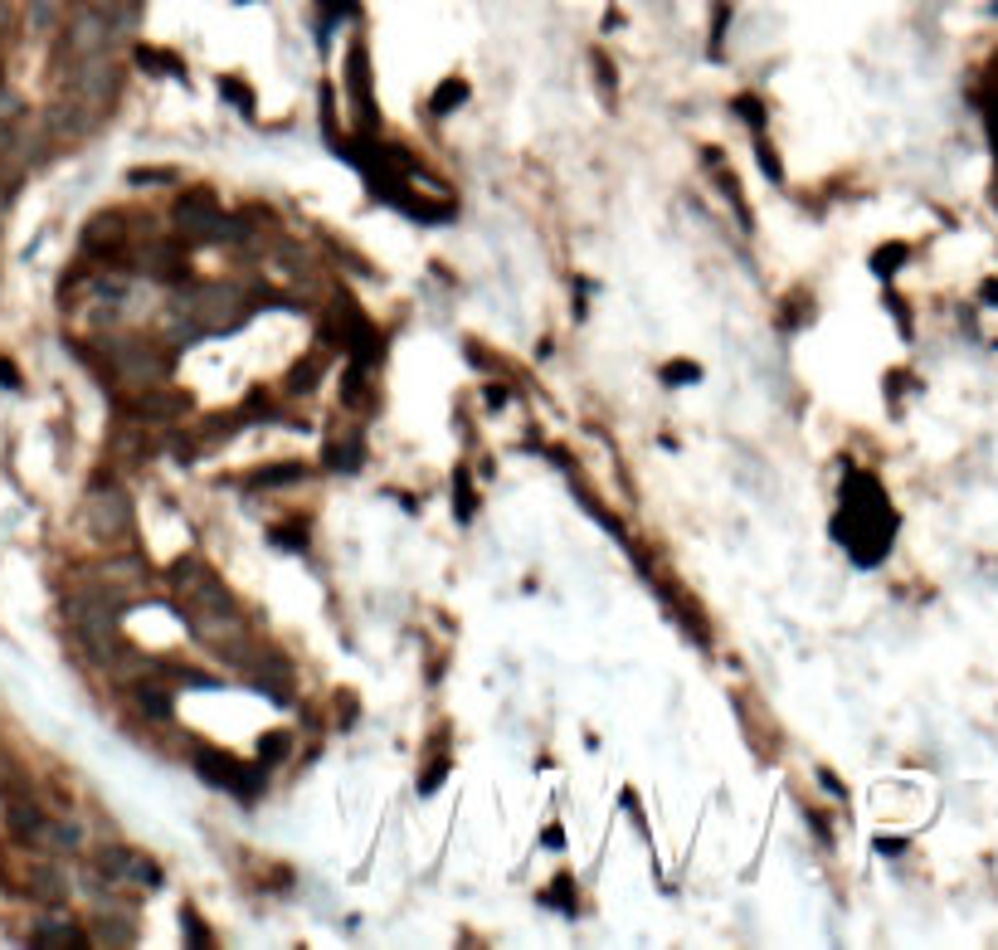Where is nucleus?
<instances>
[{"instance_id": "obj_1", "label": "nucleus", "mask_w": 998, "mask_h": 950, "mask_svg": "<svg viewBox=\"0 0 998 950\" xmlns=\"http://www.w3.org/2000/svg\"><path fill=\"white\" fill-rule=\"evenodd\" d=\"M833 536L848 546V556L857 566H882L896 541V512H891L887 493L872 473L848 468L843 478V507L833 517Z\"/></svg>"}, {"instance_id": "obj_2", "label": "nucleus", "mask_w": 998, "mask_h": 950, "mask_svg": "<svg viewBox=\"0 0 998 950\" xmlns=\"http://www.w3.org/2000/svg\"><path fill=\"white\" fill-rule=\"evenodd\" d=\"M254 298L234 283H200L190 288L176 307V342L190 346L195 337H224V332H239L249 317H254Z\"/></svg>"}, {"instance_id": "obj_3", "label": "nucleus", "mask_w": 998, "mask_h": 950, "mask_svg": "<svg viewBox=\"0 0 998 950\" xmlns=\"http://www.w3.org/2000/svg\"><path fill=\"white\" fill-rule=\"evenodd\" d=\"M103 351V366H108V376H122V380H137V385H147V380H161L171 371V351L161 342H147V337H103L98 342Z\"/></svg>"}, {"instance_id": "obj_4", "label": "nucleus", "mask_w": 998, "mask_h": 950, "mask_svg": "<svg viewBox=\"0 0 998 950\" xmlns=\"http://www.w3.org/2000/svg\"><path fill=\"white\" fill-rule=\"evenodd\" d=\"M195 775L205 780V785H215V790H229L234 799H259V790H263V770L268 765H259V770H249V765H239V760L229 756V751H220V746H195Z\"/></svg>"}, {"instance_id": "obj_5", "label": "nucleus", "mask_w": 998, "mask_h": 950, "mask_svg": "<svg viewBox=\"0 0 998 950\" xmlns=\"http://www.w3.org/2000/svg\"><path fill=\"white\" fill-rule=\"evenodd\" d=\"M341 83H346V98L356 108V132L361 137H375V98H370V54L366 39H351L346 49V69H341Z\"/></svg>"}, {"instance_id": "obj_6", "label": "nucleus", "mask_w": 998, "mask_h": 950, "mask_svg": "<svg viewBox=\"0 0 998 950\" xmlns=\"http://www.w3.org/2000/svg\"><path fill=\"white\" fill-rule=\"evenodd\" d=\"M88 527L93 536H103V541H117V536H132V502L122 488H103V483H93V493H88Z\"/></svg>"}, {"instance_id": "obj_7", "label": "nucleus", "mask_w": 998, "mask_h": 950, "mask_svg": "<svg viewBox=\"0 0 998 950\" xmlns=\"http://www.w3.org/2000/svg\"><path fill=\"white\" fill-rule=\"evenodd\" d=\"M142 268L161 283H185L190 268H185V239H147L142 249Z\"/></svg>"}, {"instance_id": "obj_8", "label": "nucleus", "mask_w": 998, "mask_h": 950, "mask_svg": "<svg viewBox=\"0 0 998 950\" xmlns=\"http://www.w3.org/2000/svg\"><path fill=\"white\" fill-rule=\"evenodd\" d=\"M322 463L332 473H356L366 463V434H361V424H346V434H332L327 449H322Z\"/></svg>"}, {"instance_id": "obj_9", "label": "nucleus", "mask_w": 998, "mask_h": 950, "mask_svg": "<svg viewBox=\"0 0 998 950\" xmlns=\"http://www.w3.org/2000/svg\"><path fill=\"white\" fill-rule=\"evenodd\" d=\"M30 946H44V950H78L88 946V931L69 921V916H49V921H39L35 931H30Z\"/></svg>"}, {"instance_id": "obj_10", "label": "nucleus", "mask_w": 998, "mask_h": 950, "mask_svg": "<svg viewBox=\"0 0 998 950\" xmlns=\"http://www.w3.org/2000/svg\"><path fill=\"white\" fill-rule=\"evenodd\" d=\"M132 692H137V707L147 712L151 722H166V717L176 712V697H171V687L166 683H137Z\"/></svg>"}, {"instance_id": "obj_11", "label": "nucleus", "mask_w": 998, "mask_h": 950, "mask_svg": "<svg viewBox=\"0 0 998 950\" xmlns=\"http://www.w3.org/2000/svg\"><path fill=\"white\" fill-rule=\"evenodd\" d=\"M356 0H317V39L327 44V35H332L341 20H356Z\"/></svg>"}, {"instance_id": "obj_12", "label": "nucleus", "mask_w": 998, "mask_h": 950, "mask_svg": "<svg viewBox=\"0 0 998 950\" xmlns=\"http://www.w3.org/2000/svg\"><path fill=\"white\" fill-rule=\"evenodd\" d=\"M463 103H468V83L453 74V78H444V83L434 88V98H429V113H434V117H448L453 108H463Z\"/></svg>"}, {"instance_id": "obj_13", "label": "nucleus", "mask_w": 998, "mask_h": 950, "mask_svg": "<svg viewBox=\"0 0 998 950\" xmlns=\"http://www.w3.org/2000/svg\"><path fill=\"white\" fill-rule=\"evenodd\" d=\"M137 64L151 69V74H171V78L185 74V64L171 54V49H151V44H137Z\"/></svg>"}, {"instance_id": "obj_14", "label": "nucleus", "mask_w": 998, "mask_h": 950, "mask_svg": "<svg viewBox=\"0 0 998 950\" xmlns=\"http://www.w3.org/2000/svg\"><path fill=\"white\" fill-rule=\"evenodd\" d=\"M906 259H911V244L891 239V244H882V249L872 254V273H877V278H891V273H896V268L906 264Z\"/></svg>"}, {"instance_id": "obj_15", "label": "nucleus", "mask_w": 998, "mask_h": 950, "mask_svg": "<svg viewBox=\"0 0 998 950\" xmlns=\"http://www.w3.org/2000/svg\"><path fill=\"white\" fill-rule=\"evenodd\" d=\"M453 512H458V522H473V512H478V493L468 483V468L453 473Z\"/></svg>"}, {"instance_id": "obj_16", "label": "nucleus", "mask_w": 998, "mask_h": 950, "mask_svg": "<svg viewBox=\"0 0 998 950\" xmlns=\"http://www.w3.org/2000/svg\"><path fill=\"white\" fill-rule=\"evenodd\" d=\"M322 371H327V356H307V361H297V366H293V376H288V390H293V395H302V390H312Z\"/></svg>"}, {"instance_id": "obj_17", "label": "nucleus", "mask_w": 998, "mask_h": 950, "mask_svg": "<svg viewBox=\"0 0 998 950\" xmlns=\"http://www.w3.org/2000/svg\"><path fill=\"white\" fill-rule=\"evenodd\" d=\"M541 902H546V907H555V912H565V916L580 912V902H575V882H570V877H555L551 892H541Z\"/></svg>"}, {"instance_id": "obj_18", "label": "nucleus", "mask_w": 998, "mask_h": 950, "mask_svg": "<svg viewBox=\"0 0 998 950\" xmlns=\"http://www.w3.org/2000/svg\"><path fill=\"white\" fill-rule=\"evenodd\" d=\"M302 478V463H273V468H259L249 483L254 488H278V483H297Z\"/></svg>"}, {"instance_id": "obj_19", "label": "nucleus", "mask_w": 998, "mask_h": 950, "mask_svg": "<svg viewBox=\"0 0 998 950\" xmlns=\"http://www.w3.org/2000/svg\"><path fill=\"white\" fill-rule=\"evenodd\" d=\"M220 93L229 98V103H234V108H239V113H254V88H249L244 78L224 74V78H220Z\"/></svg>"}, {"instance_id": "obj_20", "label": "nucleus", "mask_w": 998, "mask_h": 950, "mask_svg": "<svg viewBox=\"0 0 998 950\" xmlns=\"http://www.w3.org/2000/svg\"><path fill=\"white\" fill-rule=\"evenodd\" d=\"M731 113H736L740 122L750 127V132H765V103H760V98H750V93H745V98H736V103H731Z\"/></svg>"}, {"instance_id": "obj_21", "label": "nucleus", "mask_w": 998, "mask_h": 950, "mask_svg": "<svg viewBox=\"0 0 998 950\" xmlns=\"http://www.w3.org/2000/svg\"><path fill=\"white\" fill-rule=\"evenodd\" d=\"M288 751H293V741H288L283 731H268V736L259 741V765H278Z\"/></svg>"}, {"instance_id": "obj_22", "label": "nucleus", "mask_w": 998, "mask_h": 950, "mask_svg": "<svg viewBox=\"0 0 998 950\" xmlns=\"http://www.w3.org/2000/svg\"><path fill=\"white\" fill-rule=\"evenodd\" d=\"M181 926H185L181 936H185V941H190V946H200V950H210V946H215V936H210V931H205V921H200V916L190 912V907H185V912H181Z\"/></svg>"}, {"instance_id": "obj_23", "label": "nucleus", "mask_w": 998, "mask_h": 950, "mask_svg": "<svg viewBox=\"0 0 998 950\" xmlns=\"http://www.w3.org/2000/svg\"><path fill=\"white\" fill-rule=\"evenodd\" d=\"M663 380L667 385H697V380H702V366H697V361H667Z\"/></svg>"}, {"instance_id": "obj_24", "label": "nucleus", "mask_w": 998, "mask_h": 950, "mask_svg": "<svg viewBox=\"0 0 998 950\" xmlns=\"http://www.w3.org/2000/svg\"><path fill=\"white\" fill-rule=\"evenodd\" d=\"M127 181H132V186H151V181H181V171H171V166H137V171H127Z\"/></svg>"}, {"instance_id": "obj_25", "label": "nucleus", "mask_w": 998, "mask_h": 950, "mask_svg": "<svg viewBox=\"0 0 998 950\" xmlns=\"http://www.w3.org/2000/svg\"><path fill=\"white\" fill-rule=\"evenodd\" d=\"M444 775H448V760H434V765H429V775L419 780V795H434V790L444 785Z\"/></svg>"}, {"instance_id": "obj_26", "label": "nucleus", "mask_w": 998, "mask_h": 950, "mask_svg": "<svg viewBox=\"0 0 998 950\" xmlns=\"http://www.w3.org/2000/svg\"><path fill=\"white\" fill-rule=\"evenodd\" d=\"M906 848H911V843H906V838H887V834L877 838V853H882V858H901V853H906Z\"/></svg>"}, {"instance_id": "obj_27", "label": "nucleus", "mask_w": 998, "mask_h": 950, "mask_svg": "<svg viewBox=\"0 0 998 950\" xmlns=\"http://www.w3.org/2000/svg\"><path fill=\"white\" fill-rule=\"evenodd\" d=\"M887 307H891V312H896V327H901V332H906V337H911V312H906V303H901V298H896V293H887Z\"/></svg>"}, {"instance_id": "obj_28", "label": "nucleus", "mask_w": 998, "mask_h": 950, "mask_svg": "<svg viewBox=\"0 0 998 950\" xmlns=\"http://www.w3.org/2000/svg\"><path fill=\"white\" fill-rule=\"evenodd\" d=\"M541 843H546L551 853H560V848H565V829H560V824H546V834H541Z\"/></svg>"}, {"instance_id": "obj_29", "label": "nucleus", "mask_w": 998, "mask_h": 950, "mask_svg": "<svg viewBox=\"0 0 998 950\" xmlns=\"http://www.w3.org/2000/svg\"><path fill=\"white\" fill-rule=\"evenodd\" d=\"M0 385H5V390H20V371H15L5 356H0Z\"/></svg>"}, {"instance_id": "obj_30", "label": "nucleus", "mask_w": 998, "mask_h": 950, "mask_svg": "<svg viewBox=\"0 0 998 950\" xmlns=\"http://www.w3.org/2000/svg\"><path fill=\"white\" fill-rule=\"evenodd\" d=\"M979 298H984V307H998V278H989V283L979 288Z\"/></svg>"}, {"instance_id": "obj_31", "label": "nucleus", "mask_w": 998, "mask_h": 950, "mask_svg": "<svg viewBox=\"0 0 998 950\" xmlns=\"http://www.w3.org/2000/svg\"><path fill=\"white\" fill-rule=\"evenodd\" d=\"M989 10H994V15H998V0H994V5H989Z\"/></svg>"}, {"instance_id": "obj_32", "label": "nucleus", "mask_w": 998, "mask_h": 950, "mask_svg": "<svg viewBox=\"0 0 998 950\" xmlns=\"http://www.w3.org/2000/svg\"><path fill=\"white\" fill-rule=\"evenodd\" d=\"M239 5H249V0H239Z\"/></svg>"}]
</instances>
